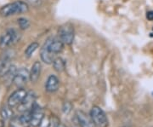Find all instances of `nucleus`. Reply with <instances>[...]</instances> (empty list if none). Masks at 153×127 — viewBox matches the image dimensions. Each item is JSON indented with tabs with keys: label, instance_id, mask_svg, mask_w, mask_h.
Wrapping results in <instances>:
<instances>
[{
	"label": "nucleus",
	"instance_id": "f8f14e48",
	"mask_svg": "<svg viewBox=\"0 0 153 127\" xmlns=\"http://www.w3.org/2000/svg\"><path fill=\"white\" fill-rule=\"evenodd\" d=\"M60 87V80L55 75H49L46 83H45V90L49 93H55L58 90Z\"/></svg>",
	"mask_w": 153,
	"mask_h": 127
},
{
	"label": "nucleus",
	"instance_id": "9b49d317",
	"mask_svg": "<svg viewBox=\"0 0 153 127\" xmlns=\"http://www.w3.org/2000/svg\"><path fill=\"white\" fill-rule=\"evenodd\" d=\"M76 118L77 123L80 125L81 127H96L90 115L88 116L87 114L84 113L83 111H76Z\"/></svg>",
	"mask_w": 153,
	"mask_h": 127
},
{
	"label": "nucleus",
	"instance_id": "9d476101",
	"mask_svg": "<svg viewBox=\"0 0 153 127\" xmlns=\"http://www.w3.org/2000/svg\"><path fill=\"white\" fill-rule=\"evenodd\" d=\"M35 104H36V95L31 91V92H27V95L26 96L25 99L23 100V102L18 108L21 112L24 113L32 110Z\"/></svg>",
	"mask_w": 153,
	"mask_h": 127
},
{
	"label": "nucleus",
	"instance_id": "f3484780",
	"mask_svg": "<svg viewBox=\"0 0 153 127\" xmlns=\"http://www.w3.org/2000/svg\"><path fill=\"white\" fill-rule=\"evenodd\" d=\"M17 70L16 66L12 65L10 67V69L9 70V72H7L4 76V78H5V82L8 84H11L14 82V78H15V76H16V73Z\"/></svg>",
	"mask_w": 153,
	"mask_h": 127
},
{
	"label": "nucleus",
	"instance_id": "a211bd4d",
	"mask_svg": "<svg viewBox=\"0 0 153 127\" xmlns=\"http://www.w3.org/2000/svg\"><path fill=\"white\" fill-rule=\"evenodd\" d=\"M39 47V44L37 42H33L32 44H30L27 46V48L25 50V55L27 57H31L33 55V53L38 50V48Z\"/></svg>",
	"mask_w": 153,
	"mask_h": 127
},
{
	"label": "nucleus",
	"instance_id": "ddd939ff",
	"mask_svg": "<svg viewBox=\"0 0 153 127\" xmlns=\"http://www.w3.org/2000/svg\"><path fill=\"white\" fill-rule=\"evenodd\" d=\"M41 69L42 65L40 61H35L30 70V81L32 83H36L38 81L41 74Z\"/></svg>",
	"mask_w": 153,
	"mask_h": 127
},
{
	"label": "nucleus",
	"instance_id": "423d86ee",
	"mask_svg": "<svg viewBox=\"0 0 153 127\" xmlns=\"http://www.w3.org/2000/svg\"><path fill=\"white\" fill-rule=\"evenodd\" d=\"M27 95V91L25 89L19 88L16 90H15L10 96L7 104L10 106L11 108L19 107V106L21 105V103L23 102V100L25 99Z\"/></svg>",
	"mask_w": 153,
	"mask_h": 127
},
{
	"label": "nucleus",
	"instance_id": "f257e3e1",
	"mask_svg": "<svg viewBox=\"0 0 153 127\" xmlns=\"http://www.w3.org/2000/svg\"><path fill=\"white\" fill-rule=\"evenodd\" d=\"M29 10V6L24 1H15L13 3L7 4L0 9V16L3 17H9L15 15L23 14Z\"/></svg>",
	"mask_w": 153,
	"mask_h": 127
},
{
	"label": "nucleus",
	"instance_id": "412c9836",
	"mask_svg": "<svg viewBox=\"0 0 153 127\" xmlns=\"http://www.w3.org/2000/svg\"><path fill=\"white\" fill-rule=\"evenodd\" d=\"M146 18L149 21H153V10L148 11L146 13Z\"/></svg>",
	"mask_w": 153,
	"mask_h": 127
},
{
	"label": "nucleus",
	"instance_id": "6e6552de",
	"mask_svg": "<svg viewBox=\"0 0 153 127\" xmlns=\"http://www.w3.org/2000/svg\"><path fill=\"white\" fill-rule=\"evenodd\" d=\"M28 80H30V71H28L26 67H21L17 70L13 83L18 88H24Z\"/></svg>",
	"mask_w": 153,
	"mask_h": 127
},
{
	"label": "nucleus",
	"instance_id": "1a4fd4ad",
	"mask_svg": "<svg viewBox=\"0 0 153 127\" xmlns=\"http://www.w3.org/2000/svg\"><path fill=\"white\" fill-rule=\"evenodd\" d=\"M44 119V113L43 108L37 103L31 110V121L30 125L33 127L40 126Z\"/></svg>",
	"mask_w": 153,
	"mask_h": 127
},
{
	"label": "nucleus",
	"instance_id": "6ab92c4d",
	"mask_svg": "<svg viewBox=\"0 0 153 127\" xmlns=\"http://www.w3.org/2000/svg\"><path fill=\"white\" fill-rule=\"evenodd\" d=\"M17 22H18V25H19L20 28L22 29V30H26L30 27V22L26 18H23V17L19 18Z\"/></svg>",
	"mask_w": 153,
	"mask_h": 127
},
{
	"label": "nucleus",
	"instance_id": "4468645a",
	"mask_svg": "<svg viewBox=\"0 0 153 127\" xmlns=\"http://www.w3.org/2000/svg\"><path fill=\"white\" fill-rule=\"evenodd\" d=\"M40 56H41V60L46 64H52L55 59V54L51 53L44 46H42V48L40 50Z\"/></svg>",
	"mask_w": 153,
	"mask_h": 127
},
{
	"label": "nucleus",
	"instance_id": "dca6fc26",
	"mask_svg": "<svg viewBox=\"0 0 153 127\" xmlns=\"http://www.w3.org/2000/svg\"><path fill=\"white\" fill-rule=\"evenodd\" d=\"M0 114L3 120H10L12 119L13 117V112H12V108H11L10 106L4 105L1 108V111H0Z\"/></svg>",
	"mask_w": 153,
	"mask_h": 127
},
{
	"label": "nucleus",
	"instance_id": "2eb2a0df",
	"mask_svg": "<svg viewBox=\"0 0 153 127\" xmlns=\"http://www.w3.org/2000/svg\"><path fill=\"white\" fill-rule=\"evenodd\" d=\"M52 65L56 72H63L66 68V61L61 57H55Z\"/></svg>",
	"mask_w": 153,
	"mask_h": 127
},
{
	"label": "nucleus",
	"instance_id": "0eeeda50",
	"mask_svg": "<svg viewBox=\"0 0 153 127\" xmlns=\"http://www.w3.org/2000/svg\"><path fill=\"white\" fill-rule=\"evenodd\" d=\"M12 58H13V52L10 50H6L4 54L0 57V78H4L5 74L9 72L12 66Z\"/></svg>",
	"mask_w": 153,
	"mask_h": 127
},
{
	"label": "nucleus",
	"instance_id": "f03ea898",
	"mask_svg": "<svg viewBox=\"0 0 153 127\" xmlns=\"http://www.w3.org/2000/svg\"><path fill=\"white\" fill-rule=\"evenodd\" d=\"M21 39V33L14 28L6 30L0 37V48L8 49L17 44Z\"/></svg>",
	"mask_w": 153,
	"mask_h": 127
},
{
	"label": "nucleus",
	"instance_id": "b1692460",
	"mask_svg": "<svg viewBox=\"0 0 153 127\" xmlns=\"http://www.w3.org/2000/svg\"><path fill=\"white\" fill-rule=\"evenodd\" d=\"M123 127H128V126H123Z\"/></svg>",
	"mask_w": 153,
	"mask_h": 127
},
{
	"label": "nucleus",
	"instance_id": "aec40b11",
	"mask_svg": "<svg viewBox=\"0 0 153 127\" xmlns=\"http://www.w3.org/2000/svg\"><path fill=\"white\" fill-rule=\"evenodd\" d=\"M71 110V103L69 102H65L64 103V106H63V111L66 113V114H68L70 113Z\"/></svg>",
	"mask_w": 153,
	"mask_h": 127
},
{
	"label": "nucleus",
	"instance_id": "5701e85b",
	"mask_svg": "<svg viewBox=\"0 0 153 127\" xmlns=\"http://www.w3.org/2000/svg\"><path fill=\"white\" fill-rule=\"evenodd\" d=\"M76 127H81V126H80V125L78 124V126H76Z\"/></svg>",
	"mask_w": 153,
	"mask_h": 127
},
{
	"label": "nucleus",
	"instance_id": "4be33fe9",
	"mask_svg": "<svg viewBox=\"0 0 153 127\" xmlns=\"http://www.w3.org/2000/svg\"><path fill=\"white\" fill-rule=\"evenodd\" d=\"M33 5H40L41 4V0H28Z\"/></svg>",
	"mask_w": 153,
	"mask_h": 127
},
{
	"label": "nucleus",
	"instance_id": "20e7f679",
	"mask_svg": "<svg viewBox=\"0 0 153 127\" xmlns=\"http://www.w3.org/2000/svg\"><path fill=\"white\" fill-rule=\"evenodd\" d=\"M58 37L66 45H71L75 38L74 28L70 23L61 25L58 29Z\"/></svg>",
	"mask_w": 153,
	"mask_h": 127
},
{
	"label": "nucleus",
	"instance_id": "7ed1b4c3",
	"mask_svg": "<svg viewBox=\"0 0 153 127\" xmlns=\"http://www.w3.org/2000/svg\"><path fill=\"white\" fill-rule=\"evenodd\" d=\"M89 115L96 127H108L109 126V120L105 113L98 106L92 107Z\"/></svg>",
	"mask_w": 153,
	"mask_h": 127
},
{
	"label": "nucleus",
	"instance_id": "39448f33",
	"mask_svg": "<svg viewBox=\"0 0 153 127\" xmlns=\"http://www.w3.org/2000/svg\"><path fill=\"white\" fill-rule=\"evenodd\" d=\"M43 46L45 47L48 50H49L51 53L56 55L57 54H60L63 50L64 43L60 40L59 37L58 38L57 37H50L49 39H46Z\"/></svg>",
	"mask_w": 153,
	"mask_h": 127
}]
</instances>
